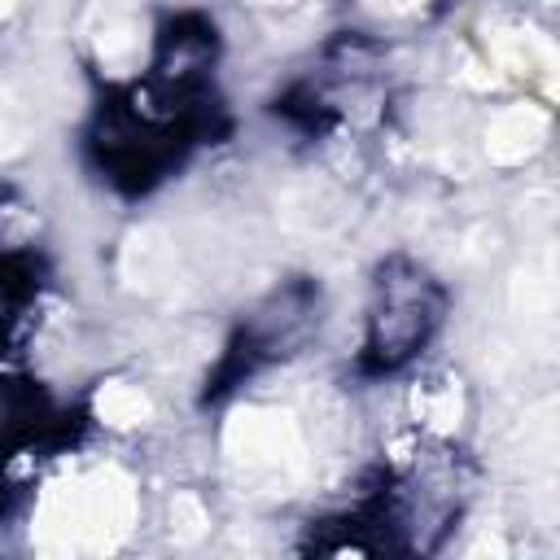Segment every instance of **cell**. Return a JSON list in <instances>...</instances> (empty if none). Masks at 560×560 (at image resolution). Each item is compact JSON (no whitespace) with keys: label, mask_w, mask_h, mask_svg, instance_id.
<instances>
[{"label":"cell","mask_w":560,"mask_h":560,"mask_svg":"<svg viewBox=\"0 0 560 560\" xmlns=\"http://www.w3.org/2000/svg\"><path fill=\"white\" fill-rule=\"evenodd\" d=\"M429 280L424 276H407V280H381V298L385 306L372 315V354L381 368H394L398 359H407L411 350H420V341L433 328V302H429Z\"/></svg>","instance_id":"obj_1"}]
</instances>
